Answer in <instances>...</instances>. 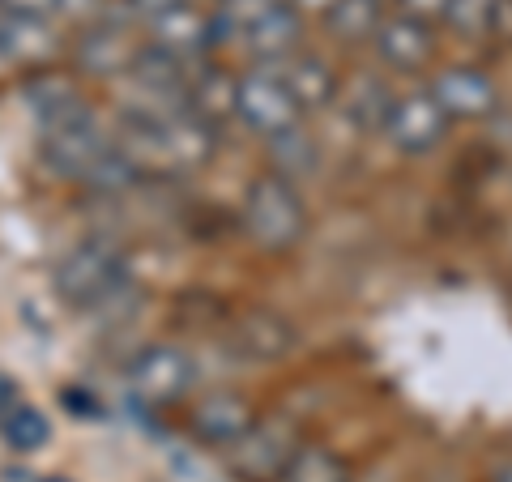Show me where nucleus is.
<instances>
[{
	"label": "nucleus",
	"instance_id": "obj_1",
	"mask_svg": "<svg viewBox=\"0 0 512 482\" xmlns=\"http://www.w3.org/2000/svg\"><path fill=\"white\" fill-rule=\"evenodd\" d=\"M244 222H248V235L269 252H286L308 235L303 197L295 192L291 180H282V175H261V180L248 188Z\"/></svg>",
	"mask_w": 512,
	"mask_h": 482
},
{
	"label": "nucleus",
	"instance_id": "obj_2",
	"mask_svg": "<svg viewBox=\"0 0 512 482\" xmlns=\"http://www.w3.org/2000/svg\"><path fill=\"white\" fill-rule=\"evenodd\" d=\"M299 103L282 73L256 69L248 77H239L235 86V116H244V124L261 137H278L286 128H299Z\"/></svg>",
	"mask_w": 512,
	"mask_h": 482
},
{
	"label": "nucleus",
	"instance_id": "obj_3",
	"mask_svg": "<svg viewBox=\"0 0 512 482\" xmlns=\"http://www.w3.org/2000/svg\"><path fill=\"white\" fill-rule=\"evenodd\" d=\"M448 120L444 107L431 99V90H419V94H406L389 107V120H384V133L402 154H427L436 150L444 133H448Z\"/></svg>",
	"mask_w": 512,
	"mask_h": 482
},
{
	"label": "nucleus",
	"instance_id": "obj_4",
	"mask_svg": "<svg viewBox=\"0 0 512 482\" xmlns=\"http://www.w3.org/2000/svg\"><path fill=\"white\" fill-rule=\"evenodd\" d=\"M295 457V444H291V431L286 427H248L244 436L231 444V465L239 478L248 482H269V478H282L286 461Z\"/></svg>",
	"mask_w": 512,
	"mask_h": 482
},
{
	"label": "nucleus",
	"instance_id": "obj_5",
	"mask_svg": "<svg viewBox=\"0 0 512 482\" xmlns=\"http://www.w3.org/2000/svg\"><path fill=\"white\" fill-rule=\"evenodd\" d=\"M56 282L60 291L69 295L73 303H99L103 295H111L116 286L124 282L120 278V261L111 256L107 248H77L73 256H64L60 269H56Z\"/></svg>",
	"mask_w": 512,
	"mask_h": 482
},
{
	"label": "nucleus",
	"instance_id": "obj_6",
	"mask_svg": "<svg viewBox=\"0 0 512 482\" xmlns=\"http://www.w3.org/2000/svg\"><path fill=\"white\" fill-rule=\"evenodd\" d=\"M431 99L444 107V116L453 120H478V116H491L500 94H495V82L483 73V69H470V64H453V69L436 73L431 82Z\"/></svg>",
	"mask_w": 512,
	"mask_h": 482
},
{
	"label": "nucleus",
	"instance_id": "obj_7",
	"mask_svg": "<svg viewBox=\"0 0 512 482\" xmlns=\"http://www.w3.org/2000/svg\"><path fill=\"white\" fill-rule=\"evenodd\" d=\"M188 384H192V359L180 346H150L133 363V389L146 401H154V406L184 397Z\"/></svg>",
	"mask_w": 512,
	"mask_h": 482
},
{
	"label": "nucleus",
	"instance_id": "obj_8",
	"mask_svg": "<svg viewBox=\"0 0 512 482\" xmlns=\"http://www.w3.org/2000/svg\"><path fill=\"white\" fill-rule=\"evenodd\" d=\"M150 35H154L158 52H167L175 60H188L192 52H201V47L214 43L210 13L197 9L192 0H180V5H171L167 13H158V18L150 22Z\"/></svg>",
	"mask_w": 512,
	"mask_h": 482
},
{
	"label": "nucleus",
	"instance_id": "obj_9",
	"mask_svg": "<svg viewBox=\"0 0 512 482\" xmlns=\"http://www.w3.org/2000/svg\"><path fill=\"white\" fill-rule=\"evenodd\" d=\"M376 52L397 73H419L423 64L431 60V52H436V43H431V26L414 22V18L380 22L376 26Z\"/></svg>",
	"mask_w": 512,
	"mask_h": 482
},
{
	"label": "nucleus",
	"instance_id": "obj_10",
	"mask_svg": "<svg viewBox=\"0 0 512 482\" xmlns=\"http://www.w3.org/2000/svg\"><path fill=\"white\" fill-rule=\"evenodd\" d=\"M252 427V406L239 393H210L192 410V431L205 444H235Z\"/></svg>",
	"mask_w": 512,
	"mask_h": 482
},
{
	"label": "nucleus",
	"instance_id": "obj_11",
	"mask_svg": "<svg viewBox=\"0 0 512 482\" xmlns=\"http://www.w3.org/2000/svg\"><path fill=\"white\" fill-rule=\"evenodd\" d=\"M286 86H291L295 103L308 111V107H325L338 99V73H333V64H325L320 56H295L291 69L282 73Z\"/></svg>",
	"mask_w": 512,
	"mask_h": 482
},
{
	"label": "nucleus",
	"instance_id": "obj_12",
	"mask_svg": "<svg viewBox=\"0 0 512 482\" xmlns=\"http://www.w3.org/2000/svg\"><path fill=\"white\" fill-rule=\"evenodd\" d=\"M235 86H239V77H227L218 69H201L192 82H184V103L197 120L235 116Z\"/></svg>",
	"mask_w": 512,
	"mask_h": 482
},
{
	"label": "nucleus",
	"instance_id": "obj_13",
	"mask_svg": "<svg viewBox=\"0 0 512 482\" xmlns=\"http://www.w3.org/2000/svg\"><path fill=\"white\" fill-rule=\"evenodd\" d=\"M244 39H248V47L256 56H265V60H274V56H286L295 47V39H299V13L291 9V5H278L269 9V13H261L248 30H244Z\"/></svg>",
	"mask_w": 512,
	"mask_h": 482
},
{
	"label": "nucleus",
	"instance_id": "obj_14",
	"mask_svg": "<svg viewBox=\"0 0 512 482\" xmlns=\"http://www.w3.org/2000/svg\"><path fill=\"white\" fill-rule=\"evenodd\" d=\"M0 47H5L13 60L35 64V60H47L56 52V39L47 35L43 18H18V13H5V18H0Z\"/></svg>",
	"mask_w": 512,
	"mask_h": 482
},
{
	"label": "nucleus",
	"instance_id": "obj_15",
	"mask_svg": "<svg viewBox=\"0 0 512 482\" xmlns=\"http://www.w3.org/2000/svg\"><path fill=\"white\" fill-rule=\"evenodd\" d=\"M295 342V329L278 312H248L239 320V346L256 359H278Z\"/></svg>",
	"mask_w": 512,
	"mask_h": 482
},
{
	"label": "nucleus",
	"instance_id": "obj_16",
	"mask_svg": "<svg viewBox=\"0 0 512 482\" xmlns=\"http://www.w3.org/2000/svg\"><path fill=\"white\" fill-rule=\"evenodd\" d=\"M282 482H350V465L320 444H299L295 457L286 461Z\"/></svg>",
	"mask_w": 512,
	"mask_h": 482
},
{
	"label": "nucleus",
	"instance_id": "obj_17",
	"mask_svg": "<svg viewBox=\"0 0 512 482\" xmlns=\"http://www.w3.org/2000/svg\"><path fill=\"white\" fill-rule=\"evenodd\" d=\"M325 18L333 26V35H342L346 43H355V39L376 35L380 5H376V0H333V9L325 13Z\"/></svg>",
	"mask_w": 512,
	"mask_h": 482
},
{
	"label": "nucleus",
	"instance_id": "obj_18",
	"mask_svg": "<svg viewBox=\"0 0 512 482\" xmlns=\"http://www.w3.org/2000/svg\"><path fill=\"white\" fill-rule=\"evenodd\" d=\"M269 154H274V163H278L274 175H282V180H291V175H303V171L316 167V146L299 133V128H286V133L269 137Z\"/></svg>",
	"mask_w": 512,
	"mask_h": 482
},
{
	"label": "nucleus",
	"instance_id": "obj_19",
	"mask_svg": "<svg viewBox=\"0 0 512 482\" xmlns=\"http://www.w3.org/2000/svg\"><path fill=\"white\" fill-rule=\"evenodd\" d=\"M5 436L18 453H35V448H43L52 440V423H47L35 406H13L5 414Z\"/></svg>",
	"mask_w": 512,
	"mask_h": 482
},
{
	"label": "nucleus",
	"instance_id": "obj_20",
	"mask_svg": "<svg viewBox=\"0 0 512 482\" xmlns=\"http://www.w3.org/2000/svg\"><path fill=\"white\" fill-rule=\"evenodd\" d=\"M82 64L90 73L111 77V73H120V64H133V56H124L116 30H94V35L82 39Z\"/></svg>",
	"mask_w": 512,
	"mask_h": 482
},
{
	"label": "nucleus",
	"instance_id": "obj_21",
	"mask_svg": "<svg viewBox=\"0 0 512 482\" xmlns=\"http://www.w3.org/2000/svg\"><path fill=\"white\" fill-rule=\"evenodd\" d=\"M491 5L495 0H448L444 18L466 39H483V35H491Z\"/></svg>",
	"mask_w": 512,
	"mask_h": 482
},
{
	"label": "nucleus",
	"instance_id": "obj_22",
	"mask_svg": "<svg viewBox=\"0 0 512 482\" xmlns=\"http://www.w3.org/2000/svg\"><path fill=\"white\" fill-rule=\"evenodd\" d=\"M5 13H18V18H52L56 13V0H0Z\"/></svg>",
	"mask_w": 512,
	"mask_h": 482
},
{
	"label": "nucleus",
	"instance_id": "obj_23",
	"mask_svg": "<svg viewBox=\"0 0 512 482\" xmlns=\"http://www.w3.org/2000/svg\"><path fill=\"white\" fill-rule=\"evenodd\" d=\"M402 5H406V18L414 22H436L448 13V0H402Z\"/></svg>",
	"mask_w": 512,
	"mask_h": 482
},
{
	"label": "nucleus",
	"instance_id": "obj_24",
	"mask_svg": "<svg viewBox=\"0 0 512 482\" xmlns=\"http://www.w3.org/2000/svg\"><path fill=\"white\" fill-rule=\"evenodd\" d=\"M99 9H103V0H56V13H69L73 22L99 18Z\"/></svg>",
	"mask_w": 512,
	"mask_h": 482
},
{
	"label": "nucleus",
	"instance_id": "obj_25",
	"mask_svg": "<svg viewBox=\"0 0 512 482\" xmlns=\"http://www.w3.org/2000/svg\"><path fill=\"white\" fill-rule=\"evenodd\" d=\"M491 35L512 43V0H495L491 5Z\"/></svg>",
	"mask_w": 512,
	"mask_h": 482
},
{
	"label": "nucleus",
	"instance_id": "obj_26",
	"mask_svg": "<svg viewBox=\"0 0 512 482\" xmlns=\"http://www.w3.org/2000/svg\"><path fill=\"white\" fill-rule=\"evenodd\" d=\"M128 5H133L137 13H141V18H158V13H167L171 5H180V0H128Z\"/></svg>",
	"mask_w": 512,
	"mask_h": 482
},
{
	"label": "nucleus",
	"instance_id": "obj_27",
	"mask_svg": "<svg viewBox=\"0 0 512 482\" xmlns=\"http://www.w3.org/2000/svg\"><path fill=\"white\" fill-rule=\"evenodd\" d=\"M295 9H320V13H329L333 9V0H291Z\"/></svg>",
	"mask_w": 512,
	"mask_h": 482
},
{
	"label": "nucleus",
	"instance_id": "obj_28",
	"mask_svg": "<svg viewBox=\"0 0 512 482\" xmlns=\"http://www.w3.org/2000/svg\"><path fill=\"white\" fill-rule=\"evenodd\" d=\"M495 482H512V461H504V465H495Z\"/></svg>",
	"mask_w": 512,
	"mask_h": 482
},
{
	"label": "nucleus",
	"instance_id": "obj_29",
	"mask_svg": "<svg viewBox=\"0 0 512 482\" xmlns=\"http://www.w3.org/2000/svg\"><path fill=\"white\" fill-rule=\"evenodd\" d=\"M47 482H64V478H47Z\"/></svg>",
	"mask_w": 512,
	"mask_h": 482
},
{
	"label": "nucleus",
	"instance_id": "obj_30",
	"mask_svg": "<svg viewBox=\"0 0 512 482\" xmlns=\"http://www.w3.org/2000/svg\"><path fill=\"white\" fill-rule=\"evenodd\" d=\"M376 5H380V0H376Z\"/></svg>",
	"mask_w": 512,
	"mask_h": 482
}]
</instances>
